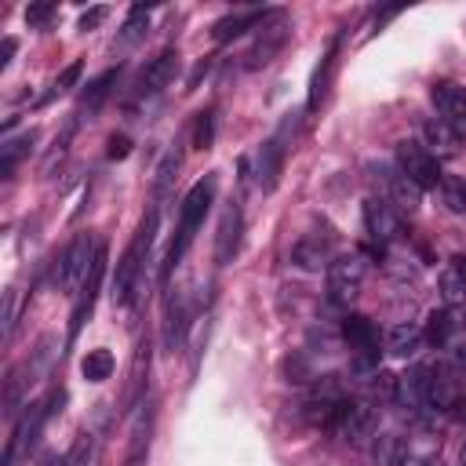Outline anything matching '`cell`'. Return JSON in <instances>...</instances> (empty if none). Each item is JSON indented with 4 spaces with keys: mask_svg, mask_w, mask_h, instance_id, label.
<instances>
[{
    "mask_svg": "<svg viewBox=\"0 0 466 466\" xmlns=\"http://www.w3.org/2000/svg\"><path fill=\"white\" fill-rule=\"evenodd\" d=\"M211 200H215V175L200 178V182H197V186L186 193V200H182V208H178L175 240H171L167 258H164V280L171 277V269H175V266L182 262V255L189 251V244H193L197 229L204 226V218H208V211H211Z\"/></svg>",
    "mask_w": 466,
    "mask_h": 466,
    "instance_id": "6da1fadb",
    "label": "cell"
},
{
    "mask_svg": "<svg viewBox=\"0 0 466 466\" xmlns=\"http://www.w3.org/2000/svg\"><path fill=\"white\" fill-rule=\"evenodd\" d=\"M153 233H157V211H149L135 233V240L127 244V251L120 255L116 262V273H113V284H109V295L116 306H127L135 299V284L142 277V266L149 258V248H153Z\"/></svg>",
    "mask_w": 466,
    "mask_h": 466,
    "instance_id": "7a4b0ae2",
    "label": "cell"
},
{
    "mask_svg": "<svg viewBox=\"0 0 466 466\" xmlns=\"http://www.w3.org/2000/svg\"><path fill=\"white\" fill-rule=\"evenodd\" d=\"M364 273H368L364 255H357V251L335 255V258L328 262V302H331V306H350V302L360 295Z\"/></svg>",
    "mask_w": 466,
    "mask_h": 466,
    "instance_id": "3957f363",
    "label": "cell"
},
{
    "mask_svg": "<svg viewBox=\"0 0 466 466\" xmlns=\"http://www.w3.org/2000/svg\"><path fill=\"white\" fill-rule=\"evenodd\" d=\"M397 171H400L404 178H411L422 193H426V189H437V186H441V178H444V171H441L437 157H433L426 146L411 142V138L397 142Z\"/></svg>",
    "mask_w": 466,
    "mask_h": 466,
    "instance_id": "277c9868",
    "label": "cell"
},
{
    "mask_svg": "<svg viewBox=\"0 0 466 466\" xmlns=\"http://www.w3.org/2000/svg\"><path fill=\"white\" fill-rule=\"evenodd\" d=\"M106 262H109V251H106V244H98V251H95V262H91V269H87V277H84V284H80V291L73 295V309H69V346L76 342V335H80V328L87 324V317H91V309H95V299H98V291H102V277H106Z\"/></svg>",
    "mask_w": 466,
    "mask_h": 466,
    "instance_id": "5b68a950",
    "label": "cell"
},
{
    "mask_svg": "<svg viewBox=\"0 0 466 466\" xmlns=\"http://www.w3.org/2000/svg\"><path fill=\"white\" fill-rule=\"evenodd\" d=\"M291 138H295V116H288L258 149V186L262 193L277 189L280 182V171H284V157L291 153Z\"/></svg>",
    "mask_w": 466,
    "mask_h": 466,
    "instance_id": "8992f818",
    "label": "cell"
},
{
    "mask_svg": "<svg viewBox=\"0 0 466 466\" xmlns=\"http://www.w3.org/2000/svg\"><path fill=\"white\" fill-rule=\"evenodd\" d=\"M95 251H98V244H91V237H76L58 255V262H55V284H58V291H66V295H76L80 291V284H84V277H87V269L95 262Z\"/></svg>",
    "mask_w": 466,
    "mask_h": 466,
    "instance_id": "52a82bcc",
    "label": "cell"
},
{
    "mask_svg": "<svg viewBox=\"0 0 466 466\" xmlns=\"http://www.w3.org/2000/svg\"><path fill=\"white\" fill-rule=\"evenodd\" d=\"M288 36H291V29H288V22L280 18V11L273 15V18H266L262 25H258V36H255V44H251V51L244 55L248 62V69H258V66H269L277 55H280V47L288 44Z\"/></svg>",
    "mask_w": 466,
    "mask_h": 466,
    "instance_id": "ba28073f",
    "label": "cell"
},
{
    "mask_svg": "<svg viewBox=\"0 0 466 466\" xmlns=\"http://www.w3.org/2000/svg\"><path fill=\"white\" fill-rule=\"evenodd\" d=\"M430 98H433V109L441 113L437 120L448 124V127L455 131V138L462 142V138H466V87L444 80V84H433Z\"/></svg>",
    "mask_w": 466,
    "mask_h": 466,
    "instance_id": "9c48e42d",
    "label": "cell"
},
{
    "mask_svg": "<svg viewBox=\"0 0 466 466\" xmlns=\"http://www.w3.org/2000/svg\"><path fill=\"white\" fill-rule=\"evenodd\" d=\"M364 229L375 244H390L400 237V211L390 200L371 197V200H364Z\"/></svg>",
    "mask_w": 466,
    "mask_h": 466,
    "instance_id": "30bf717a",
    "label": "cell"
},
{
    "mask_svg": "<svg viewBox=\"0 0 466 466\" xmlns=\"http://www.w3.org/2000/svg\"><path fill=\"white\" fill-rule=\"evenodd\" d=\"M331 433L342 437V441H350V444L371 437L375 433V408L364 404V400H342V411H339Z\"/></svg>",
    "mask_w": 466,
    "mask_h": 466,
    "instance_id": "8fae6325",
    "label": "cell"
},
{
    "mask_svg": "<svg viewBox=\"0 0 466 466\" xmlns=\"http://www.w3.org/2000/svg\"><path fill=\"white\" fill-rule=\"evenodd\" d=\"M397 404L404 411L430 408V368H411V371L397 375Z\"/></svg>",
    "mask_w": 466,
    "mask_h": 466,
    "instance_id": "7c38bea8",
    "label": "cell"
},
{
    "mask_svg": "<svg viewBox=\"0 0 466 466\" xmlns=\"http://www.w3.org/2000/svg\"><path fill=\"white\" fill-rule=\"evenodd\" d=\"M277 11H262V7H248V11H229V15H222L215 25H211V36L218 40V44H226V40H233V36H240V33H248V29H258L266 18H273Z\"/></svg>",
    "mask_w": 466,
    "mask_h": 466,
    "instance_id": "4fadbf2b",
    "label": "cell"
},
{
    "mask_svg": "<svg viewBox=\"0 0 466 466\" xmlns=\"http://www.w3.org/2000/svg\"><path fill=\"white\" fill-rule=\"evenodd\" d=\"M175 73H178V51H175V47H164V51L146 66L142 84H138V95H157V91H164V87L175 80Z\"/></svg>",
    "mask_w": 466,
    "mask_h": 466,
    "instance_id": "5bb4252c",
    "label": "cell"
},
{
    "mask_svg": "<svg viewBox=\"0 0 466 466\" xmlns=\"http://www.w3.org/2000/svg\"><path fill=\"white\" fill-rule=\"evenodd\" d=\"M339 44H342V33H335L331 47L324 51L320 66L313 69V80H309V98H306V109H309V113H317V109H320V102H324V95H328V84H331V73H335V62H339Z\"/></svg>",
    "mask_w": 466,
    "mask_h": 466,
    "instance_id": "9a60e30c",
    "label": "cell"
},
{
    "mask_svg": "<svg viewBox=\"0 0 466 466\" xmlns=\"http://www.w3.org/2000/svg\"><path fill=\"white\" fill-rule=\"evenodd\" d=\"M149 433H153V408L142 404L135 422H131V448H127V459L124 466H146V455H149Z\"/></svg>",
    "mask_w": 466,
    "mask_h": 466,
    "instance_id": "2e32d148",
    "label": "cell"
},
{
    "mask_svg": "<svg viewBox=\"0 0 466 466\" xmlns=\"http://www.w3.org/2000/svg\"><path fill=\"white\" fill-rule=\"evenodd\" d=\"M459 313L451 309V306H444V309H433L430 313V320H426V342H433L437 350H444V346H451L455 342V335H459Z\"/></svg>",
    "mask_w": 466,
    "mask_h": 466,
    "instance_id": "e0dca14e",
    "label": "cell"
},
{
    "mask_svg": "<svg viewBox=\"0 0 466 466\" xmlns=\"http://www.w3.org/2000/svg\"><path fill=\"white\" fill-rule=\"evenodd\" d=\"M237 244H240V208H237V204H226L222 222H218V248H215V258L226 266V262L237 255Z\"/></svg>",
    "mask_w": 466,
    "mask_h": 466,
    "instance_id": "ac0fdd59",
    "label": "cell"
},
{
    "mask_svg": "<svg viewBox=\"0 0 466 466\" xmlns=\"http://www.w3.org/2000/svg\"><path fill=\"white\" fill-rule=\"evenodd\" d=\"M291 262L299 266V269H328V262H331V248H328V240H320V237H302V240H295V248H291Z\"/></svg>",
    "mask_w": 466,
    "mask_h": 466,
    "instance_id": "d6986e66",
    "label": "cell"
},
{
    "mask_svg": "<svg viewBox=\"0 0 466 466\" xmlns=\"http://www.w3.org/2000/svg\"><path fill=\"white\" fill-rule=\"evenodd\" d=\"M422 342H426V331H422V324H411V320L390 328V335H386V350L393 357H415L422 350Z\"/></svg>",
    "mask_w": 466,
    "mask_h": 466,
    "instance_id": "ffe728a7",
    "label": "cell"
},
{
    "mask_svg": "<svg viewBox=\"0 0 466 466\" xmlns=\"http://www.w3.org/2000/svg\"><path fill=\"white\" fill-rule=\"evenodd\" d=\"M386 189H390V204H393L397 211H415L419 200H422V189H419L411 178H404L397 167L386 175Z\"/></svg>",
    "mask_w": 466,
    "mask_h": 466,
    "instance_id": "44dd1931",
    "label": "cell"
},
{
    "mask_svg": "<svg viewBox=\"0 0 466 466\" xmlns=\"http://www.w3.org/2000/svg\"><path fill=\"white\" fill-rule=\"evenodd\" d=\"M371 459L375 466H400L408 459V441L397 433H379L371 444Z\"/></svg>",
    "mask_w": 466,
    "mask_h": 466,
    "instance_id": "7402d4cb",
    "label": "cell"
},
{
    "mask_svg": "<svg viewBox=\"0 0 466 466\" xmlns=\"http://www.w3.org/2000/svg\"><path fill=\"white\" fill-rule=\"evenodd\" d=\"M422 135H426V149H430L433 157H451V153L459 149L455 131H451L448 124H441V120H426Z\"/></svg>",
    "mask_w": 466,
    "mask_h": 466,
    "instance_id": "603a6c76",
    "label": "cell"
},
{
    "mask_svg": "<svg viewBox=\"0 0 466 466\" xmlns=\"http://www.w3.org/2000/svg\"><path fill=\"white\" fill-rule=\"evenodd\" d=\"M116 84V69H106L102 76H95L91 84H87V91H84V98H80V113H87V120L98 113V106L109 98V87Z\"/></svg>",
    "mask_w": 466,
    "mask_h": 466,
    "instance_id": "cb8c5ba5",
    "label": "cell"
},
{
    "mask_svg": "<svg viewBox=\"0 0 466 466\" xmlns=\"http://www.w3.org/2000/svg\"><path fill=\"white\" fill-rule=\"evenodd\" d=\"M80 371L87 382H106L113 375V353L109 350H87V357L80 360Z\"/></svg>",
    "mask_w": 466,
    "mask_h": 466,
    "instance_id": "d4e9b609",
    "label": "cell"
},
{
    "mask_svg": "<svg viewBox=\"0 0 466 466\" xmlns=\"http://www.w3.org/2000/svg\"><path fill=\"white\" fill-rule=\"evenodd\" d=\"M441 299H444V306H451V309L466 306V277H462L455 266H448V269L441 273Z\"/></svg>",
    "mask_w": 466,
    "mask_h": 466,
    "instance_id": "484cf974",
    "label": "cell"
},
{
    "mask_svg": "<svg viewBox=\"0 0 466 466\" xmlns=\"http://www.w3.org/2000/svg\"><path fill=\"white\" fill-rule=\"evenodd\" d=\"M437 189H441V200H444L448 211L466 215V178L462 175H444Z\"/></svg>",
    "mask_w": 466,
    "mask_h": 466,
    "instance_id": "4316f807",
    "label": "cell"
},
{
    "mask_svg": "<svg viewBox=\"0 0 466 466\" xmlns=\"http://www.w3.org/2000/svg\"><path fill=\"white\" fill-rule=\"evenodd\" d=\"M146 29H149V7L135 4V7L127 11L124 29H120V44H135V40H142V36H146Z\"/></svg>",
    "mask_w": 466,
    "mask_h": 466,
    "instance_id": "83f0119b",
    "label": "cell"
},
{
    "mask_svg": "<svg viewBox=\"0 0 466 466\" xmlns=\"http://www.w3.org/2000/svg\"><path fill=\"white\" fill-rule=\"evenodd\" d=\"M33 138H36V135H33V131H25L22 138H11V142H4V146H0V175H4V178H11V171H15L18 157L29 149V142H33Z\"/></svg>",
    "mask_w": 466,
    "mask_h": 466,
    "instance_id": "f1b7e54d",
    "label": "cell"
},
{
    "mask_svg": "<svg viewBox=\"0 0 466 466\" xmlns=\"http://www.w3.org/2000/svg\"><path fill=\"white\" fill-rule=\"evenodd\" d=\"M368 390L379 400H397V375L393 371H375V375H368Z\"/></svg>",
    "mask_w": 466,
    "mask_h": 466,
    "instance_id": "f546056e",
    "label": "cell"
},
{
    "mask_svg": "<svg viewBox=\"0 0 466 466\" xmlns=\"http://www.w3.org/2000/svg\"><path fill=\"white\" fill-rule=\"evenodd\" d=\"M211 138H215V109H204V113H197V124H193V146L208 149Z\"/></svg>",
    "mask_w": 466,
    "mask_h": 466,
    "instance_id": "4dcf8cb0",
    "label": "cell"
},
{
    "mask_svg": "<svg viewBox=\"0 0 466 466\" xmlns=\"http://www.w3.org/2000/svg\"><path fill=\"white\" fill-rule=\"evenodd\" d=\"M87 459H91V437L80 433V437L73 441V448H69L55 466H87Z\"/></svg>",
    "mask_w": 466,
    "mask_h": 466,
    "instance_id": "1f68e13d",
    "label": "cell"
},
{
    "mask_svg": "<svg viewBox=\"0 0 466 466\" xmlns=\"http://www.w3.org/2000/svg\"><path fill=\"white\" fill-rule=\"evenodd\" d=\"M51 15H55V4H29V7H25V22H29V29L47 25Z\"/></svg>",
    "mask_w": 466,
    "mask_h": 466,
    "instance_id": "d6a6232c",
    "label": "cell"
},
{
    "mask_svg": "<svg viewBox=\"0 0 466 466\" xmlns=\"http://www.w3.org/2000/svg\"><path fill=\"white\" fill-rule=\"evenodd\" d=\"M76 80H80V62H69V66L58 73V80H55V87H51V95H47V98L62 95V91H66V87H73Z\"/></svg>",
    "mask_w": 466,
    "mask_h": 466,
    "instance_id": "836d02e7",
    "label": "cell"
},
{
    "mask_svg": "<svg viewBox=\"0 0 466 466\" xmlns=\"http://www.w3.org/2000/svg\"><path fill=\"white\" fill-rule=\"evenodd\" d=\"M106 153H109V160H120V157H127V153H131V142H127V135H113Z\"/></svg>",
    "mask_w": 466,
    "mask_h": 466,
    "instance_id": "e575fe53",
    "label": "cell"
},
{
    "mask_svg": "<svg viewBox=\"0 0 466 466\" xmlns=\"http://www.w3.org/2000/svg\"><path fill=\"white\" fill-rule=\"evenodd\" d=\"M102 18H106V7H91V11L80 15V29H95Z\"/></svg>",
    "mask_w": 466,
    "mask_h": 466,
    "instance_id": "d590c367",
    "label": "cell"
},
{
    "mask_svg": "<svg viewBox=\"0 0 466 466\" xmlns=\"http://www.w3.org/2000/svg\"><path fill=\"white\" fill-rule=\"evenodd\" d=\"M11 55H15V40L7 36V40H4V58H0V69H7V62H11Z\"/></svg>",
    "mask_w": 466,
    "mask_h": 466,
    "instance_id": "8d00e7d4",
    "label": "cell"
},
{
    "mask_svg": "<svg viewBox=\"0 0 466 466\" xmlns=\"http://www.w3.org/2000/svg\"><path fill=\"white\" fill-rule=\"evenodd\" d=\"M400 466H433V462H430V459H404Z\"/></svg>",
    "mask_w": 466,
    "mask_h": 466,
    "instance_id": "74e56055",
    "label": "cell"
},
{
    "mask_svg": "<svg viewBox=\"0 0 466 466\" xmlns=\"http://www.w3.org/2000/svg\"><path fill=\"white\" fill-rule=\"evenodd\" d=\"M55 462H58V459H44V462H40V466H55Z\"/></svg>",
    "mask_w": 466,
    "mask_h": 466,
    "instance_id": "f35d334b",
    "label": "cell"
},
{
    "mask_svg": "<svg viewBox=\"0 0 466 466\" xmlns=\"http://www.w3.org/2000/svg\"><path fill=\"white\" fill-rule=\"evenodd\" d=\"M462 466H466V448H462Z\"/></svg>",
    "mask_w": 466,
    "mask_h": 466,
    "instance_id": "ab89813d",
    "label": "cell"
}]
</instances>
